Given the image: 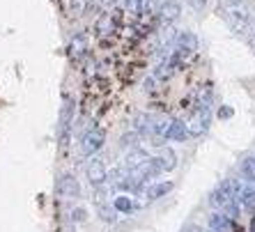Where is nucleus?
Masks as SVG:
<instances>
[{
    "mask_svg": "<svg viewBox=\"0 0 255 232\" xmlns=\"http://www.w3.org/2000/svg\"><path fill=\"white\" fill-rule=\"evenodd\" d=\"M226 21L237 35H251L253 32V14L244 0H228L223 7Z\"/></svg>",
    "mask_w": 255,
    "mask_h": 232,
    "instance_id": "1",
    "label": "nucleus"
},
{
    "mask_svg": "<svg viewBox=\"0 0 255 232\" xmlns=\"http://www.w3.org/2000/svg\"><path fill=\"white\" fill-rule=\"evenodd\" d=\"M104 143H106V133H104V129H97V126H92V129H88L83 133V138H81V152H83L85 156H92L99 152L101 147H104Z\"/></svg>",
    "mask_w": 255,
    "mask_h": 232,
    "instance_id": "2",
    "label": "nucleus"
},
{
    "mask_svg": "<svg viewBox=\"0 0 255 232\" xmlns=\"http://www.w3.org/2000/svg\"><path fill=\"white\" fill-rule=\"evenodd\" d=\"M55 193H58L62 200H74V198H81V184H78L76 175H60V179L55 182Z\"/></svg>",
    "mask_w": 255,
    "mask_h": 232,
    "instance_id": "3",
    "label": "nucleus"
},
{
    "mask_svg": "<svg viewBox=\"0 0 255 232\" xmlns=\"http://www.w3.org/2000/svg\"><path fill=\"white\" fill-rule=\"evenodd\" d=\"M85 175H88L90 186H95V189H99V186H104L108 182L106 166H104V161L97 159V156H92V159L88 161V166H85Z\"/></svg>",
    "mask_w": 255,
    "mask_h": 232,
    "instance_id": "4",
    "label": "nucleus"
},
{
    "mask_svg": "<svg viewBox=\"0 0 255 232\" xmlns=\"http://www.w3.org/2000/svg\"><path fill=\"white\" fill-rule=\"evenodd\" d=\"M207 129H209V108H196V113L191 115L189 124H186L189 136H200Z\"/></svg>",
    "mask_w": 255,
    "mask_h": 232,
    "instance_id": "5",
    "label": "nucleus"
},
{
    "mask_svg": "<svg viewBox=\"0 0 255 232\" xmlns=\"http://www.w3.org/2000/svg\"><path fill=\"white\" fill-rule=\"evenodd\" d=\"M71 122H74V102L67 97L65 104H62V111H60V140H62V147H65L67 140H69Z\"/></svg>",
    "mask_w": 255,
    "mask_h": 232,
    "instance_id": "6",
    "label": "nucleus"
},
{
    "mask_svg": "<svg viewBox=\"0 0 255 232\" xmlns=\"http://www.w3.org/2000/svg\"><path fill=\"white\" fill-rule=\"evenodd\" d=\"M149 159H152V156H149L145 149H140V147L131 149L129 154H127V159H125V170L127 173H133V170H138L140 166H145Z\"/></svg>",
    "mask_w": 255,
    "mask_h": 232,
    "instance_id": "7",
    "label": "nucleus"
},
{
    "mask_svg": "<svg viewBox=\"0 0 255 232\" xmlns=\"http://www.w3.org/2000/svg\"><path fill=\"white\" fill-rule=\"evenodd\" d=\"M179 14H182V7H179V2H175V0H166V2L159 7V18L163 21V23L177 21Z\"/></svg>",
    "mask_w": 255,
    "mask_h": 232,
    "instance_id": "8",
    "label": "nucleus"
},
{
    "mask_svg": "<svg viewBox=\"0 0 255 232\" xmlns=\"http://www.w3.org/2000/svg\"><path fill=\"white\" fill-rule=\"evenodd\" d=\"M209 230L212 232H235V223L226 214H212L209 216Z\"/></svg>",
    "mask_w": 255,
    "mask_h": 232,
    "instance_id": "9",
    "label": "nucleus"
},
{
    "mask_svg": "<svg viewBox=\"0 0 255 232\" xmlns=\"http://www.w3.org/2000/svg\"><path fill=\"white\" fill-rule=\"evenodd\" d=\"M85 51H88V37L83 35V32H78V35L71 37L69 42V55L74 60H81L85 55Z\"/></svg>",
    "mask_w": 255,
    "mask_h": 232,
    "instance_id": "10",
    "label": "nucleus"
},
{
    "mask_svg": "<svg viewBox=\"0 0 255 232\" xmlns=\"http://www.w3.org/2000/svg\"><path fill=\"white\" fill-rule=\"evenodd\" d=\"M172 46L182 48V51H186V53H193V51L198 48V39H196V35H193V32H179V35H175Z\"/></svg>",
    "mask_w": 255,
    "mask_h": 232,
    "instance_id": "11",
    "label": "nucleus"
},
{
    "mask_svg": "<svg viewBox=\"0 0 255 232\" xmlns=\"http://www.w3.org/2000/svg\"><path fill=\"white\" fill-rule=\"evenodd\" d=\"M168 140H177V143H182V140H186L189 138V131H186V124L184 122H179V119H172L170 122V129H168Z\"/></svg>",
    "mask_w": 255,
    "mask_h": 232,
    "instance_id": "12",
    "label": "nucleus"
},
{
    "mask_svg": "<svg viewBox=\"0 0 255 232\" xmlns=\"http://www.w3.org/2000/svg\"><path fill=\"white\" fill-rule=\"evenodd\" d=\"M170 191H172V182H156V184L147 186L145 196H147L149 200H159V198H163L166 193H170Z\"/></svg>",
    "mask_w": 255,
    "mask_h": 232,
    "instance_id": "13",
    "label": "nucleus"
},
{
    "mask_svg": "<svg viewBox=\"0 0 255 232\" xmlns=\"http://www.w3.org/2000/svg\"><path fill=\"white\" fill-rule=\"evenodd\" d=\"M156 163H159L161 173L163 170H172V168L177 166V156H175V152L170 147H166V149H161V154L156 156Z\"/></svg>",
    "mask_w": 255,
    "mask_h": 232,
    "instance_id": "14",
    "label": "nucleus"
},
{
    "mask_svg": "<svg viewBox=\"0 0 255 232\" xmlns=\"http://www.w3.org/2000/svg\"><path fill=\"white\" fill-rule=\"evenodd\" d=\"M133 126H136V133H152L154 117L147 113H140V115H136V119H133Z\"/></svg>",
    "mask_w": 255,
    "mask_h": 232,
    "instance_id": "15",
    "label": "nucleus"
},
{
    "mask_svg": "<svg viewBox=\"0 0 255 232\" xmlns=\"http://www.w3.org/2000/svg\"><path fill=\"white\" fill-rule=\"evenodd\" d=\"M177 67H179V65H175V62H172V60L168 58L166 62H161V65L156 67V72H154V78H156V81H168V78H170L172 74L177 72Z\"/></svg>",
    "mask_w": 255,
    "mask_h": 232,
    "instance_id": "16",
    "label": "nucleus"
},
{
    "mask_svg": "<svg viewBox=\"0 0 255 232\" xmlns=\"http://www.w3.org/2000/svg\"><path fill=\"white\" fill-rule=\"evenodd\" d=\"M113 209L115 212H122V214H131V212H136L138 205L131 200L129 196H118L115 198V203H113Z\"/></svg>",
    "mask_w": 255,
    "mask_h": 232,
    "instance_id": "17",
    "label": "nucleus"
},
{
    "mask_svg": "<svg viewBox=\"0 0 255 232\" xmlns=\"http://www.w3.org/2000/svg\"><path fill=\"white\" fill-rule=\"evenodd\" d=\"M239 173L244 175V179H249V182H255V156H249V159L242 161V166H239Z\"/></svg>",
    "mask_w": 255,
    "mask_h": 232,
    "instance_id": "18",
    "label": "nucleus"
},
{
    "mask_svg": "<svg viewBox=\"0 0 255 232\" xmlns=\"http://www.w3.org/2000/svg\"><path fill=\"white\" fill-rule=\"evenodd\" d=\"M97 32L99 35H108V32H113V18H111V14H104V16H99V21H97Z\"/></svg>",
    "mask_w": 255,
    "mask_h": 232,
    "instance_id": "19",
    "label": "nucleus"
},
{
    "mask_svg": "<svg viewBox=\"0 0 255 232\" xmlns=\"http://www.w3.org/2000/svg\"><path fill=\"white\" fill-rule=\"evenodd\" d=\"M209 104H212V88L205 85L198 92V108H209Z\"/></svg>",
    "mask_w": 255,
    "mask_h": 232,
    "instance_id": "20",
    "label": "nucleus"
},
{
    "mask_svg": "<svg viewBox=\"0 0 255 232\" xmlns=\"http://www.w3.org/2000/svg\"><path fill=\"white\" fill-rule=\"evenodd\" d=\"M120 145H122V147H129V152L131 149H138V133L136 131H131V133H125V136L120 138Z\"/></svg>",
    "mask_w": 255,
    "mask_h": 232,
    "instance_id": "21",
    "label": "nucleus"
},
{
    "mask_svg": "<svg viewBox=\"0 0 255 232\" xmlns=\"http://www.w3.org/2000/svg\"><path fill=\"white\" fill-rule=\"evenodd\" d=\"M125 7L131 14H142L145 12V0H125Z\"/></svg>",
    "mask_w": 255,
    "mask_h": 232,
    "instance_id": "22",
    "label": "nucleus"
},
{
    "mask_svg": "<svg viewBox=\"0 0 255 232\" xmlns=\"http://www.w3.org/2000/svg\"><path fill=\"white\" fill-rule=\"evenodd\" d=\"M85 9H88V0H71V12L76 16H83Z\"/></svg>",
    "mask_w": 255,
    "mask_h": 232,
    "instance_id": "23",
    "label": "nucleus"
},
{
    "mask_svg": "<svg viewBox=\"0 0 255 232\" xmlns=\"http://www.w3.org/2000/svg\"><path fill=\"white\" fill-rule=\"evenodd\" d=\"M99 214H101V219L104 221H115L118 219V212H115V209H111V207H104V205H99Z\"/></svg>",
    "mask_w": 255,
    "mask_h": 232,
    "instance_id": "24",
    "label": "nucleus"
},
{
    "mask_svg": "<svg viewBox=\"0 0 255 232\" xmlns=\"http://www.w3.org/2000/svg\"><path fill=\"white\" fill-rule=\"evenodd\" d=\"M71 219H74V221H78V223H81V221H85V209H81V207H78L76 212H71Z\"/></svg>",
    "mask_w": 255,
    "mask_h": 232,
    "instance_id": "25",
    "label": "nucleus"
},
{
    "mask_svg": "<svg viewBox=\"0 0 255 232\" xmlns=\"http://www.w3.org/2000/svg\"><path fill=\"white\" fill-rule=\"evenodd\" d=\"M205 2H207V0H189V5L196 7V9H202V7H205Z\"/></svg>",
    "mask_w": 255,
    "mask_h": 232,
    "instance_id": "26",
    "label": "nucleus"
},
{
    "mask_svg": "<svg viewBox=\"0 0 255 232\" xmlns=\"http://www.w3.org/2000/svg\"><path fill=\"white\" fill-rule=\"evenodd\" d=\"M230 115H232V108H228V106H223L219 111V117H230Z\"/></svg>",
    "mask_w": 255,
    "mask_h": 232,
    "instance_id": "27",
    "label": "nucleus"
},
{
    "mask_svg": "<svg viewBox=\"0 0 255 232\" xmlns=\"http://www.w3.org/2000/svg\"><path fill=\"white\" fill-rule=\"evenodd\" d=\"M101 5H115V2H118V0H99Z\"/></svg>",
    "mask_w": 255,
    "mask_h": 232,
    "instance_id": "28",
    "label": "nucleus"
},
{
    "mask_svg": "<svg viewBox=\"0 0 255 232\" xmlns=\"http://www.w3.org/2000/svg\"><path fill=\"white\" fill-rule=\"evenodd\" d=\"M251 232H255V221H253V223H251Z\"/></svg>",
    "mask_w": 255,
    "mask_h": 232,
    "instance_id": "29",
    "label": "nucleus"
},
{
    "mask_svg": "<svg viewBox=\"0 0 255 232\" xmlns=\"http://www.w3.org/2000/svg\"><path fill=\"white\" fill-rule=\"evenodd\" d=\"M202 232H212V230H202Z\"/></svg>",
    "mask_w": 255,
    "mask_h": 232,
    "instance_id": "30",
    "label": "nucleus"
}]
</instances>
